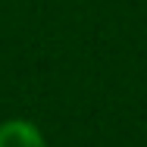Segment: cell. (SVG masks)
<instances>
[{"mask_svg": "<svg viewBox=\"0 0 147 147\" xmlns=\"http://www.w3.org/2000/svg\"><path fill=\"white\" fill-rule=\"evenodd\" d=\"M0 147H47V144L31 122L13 119V122L0 125Z\"/></svg>", "mask_w": 147, "mask_h": 147, "instance_id": "1", "label": "cell"}]
</instances>
